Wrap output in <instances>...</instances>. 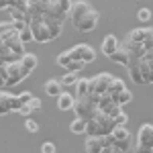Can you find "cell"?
<instances>
[{"instance_id":"obj_1","label":"cell","mask_w":153,"mask_h":153,"mask_svg":"<svg viewBox=\"0 0 153 153\" xmlns=\"http://www.w3.org/2000/svg\"><path fill=\"white\" fill-rule=\"evenodd\" d=\"M127 71H129V78L139 86L153 84V47L143 51L137 59L129 61Z\"/></svg>"},{"instance_id":"obj_2","label":"cell","mask_w":153,"mask_h":153,"mask_svg":"<svg viewBox=\"0 0 153 153\" xmlns=\"http://www.w3.org/2000/svg\"><path fill=\"white\" fill-rule=\"evenodd\" d=\"M117 127V118L106 114L102 110H98L90 120H86V133L84 135H92V137H104Z\"/></svg>"},{"instance_id":"obj_3","label":"cell","mask_w":153,"mask_h":153,"mask_svg":"<svg viewBox=\"0 0 153 153\" xmlns=\"http://www.w3.org/2000/svg\"><path fill=\"white\" fill-rule=\"evenodd\" d=\"M0 37L6 43V47L21 59V55L25 53V43L21 41V33H19V29L14 27L12 21L10 23H0Z\"/></svg>"},{"instance_id":"obj_4","label":"cell","mask_w":153,"mask_h":153,"mask_svg":"<svg viewBox=\"0 0 153 153\" xmlns=\"http://www.w3.org/2000/svg\"><path fill=\"white\" fill-rule=\"evenodd\" d=\"M71 110L76 112V117L84 118V120H90V118L100 110V108H98V96L90 94V92L84 94V96H76Z\"/></svg>"},{"instance_id":"obj_5","label":"cell","mask_w":153,"mask_h":153,"mask_svg":"<svg viewBox=\"0 0 153 153\" xmlns=\"http://www.w3.org/2000/svg\"><path fill=\"white\" fill-rule=\"evenodd\" d=\"M108 139L112 143L114 153H125L131 149V133L125 125H117L114 129L108 133Z\"/></svg>"},{"instance_id":"obj_6","label":"cell","mask_w":153,"mask_h":153,"mask_svg":"<svg viewBox=\"0 0 153 153\" xmlns=\"http://www.w3.org/2000/svg\"><path fill=\"white\" fill-rule=\"evenodd\" d=\"M29 29L33 33V41H37V43H49V41H53L47 23L41 16H29Z\"/></svg>"},{"instance_id":"obj_7","label":"cell","mask_w":153,"mask_h":153,"mask_svg":"<svg viewBox=\"0 0 153 153\" xmlns=\"http://www.w3.org/2000/svg\"><path fill=\"white\" fill-rule=\"evenodd\" d=\"M84 149H86L88 153H114L112 143H110V139H108V135H104V137H92V135H86Z\"/></svg>"},{"instance_id":"obj_8","label":"cell","mask_w":153,"mask_h":153,"mask_svg":"<svg viewBox=\"0 0 153 153\" xmlns=\"http://www.w3.org/2000/svg\"><path fill=\"white\" fill-rule=\"evenodd\" d=\"M27 76H29V71L21 65L19 59H14V61H8V63H6V88H12V86L21 84Z\"/></svg>"},{"instance_id":"obj_9","label":"cell","mask_w":153,"mask_h":153,"mask_svg":"<svg viewBox=\"0 0 153 153\" xmlns=\"http://www.w3.org/2000/svg\"><path fill=\"white\" fill-rule=\"evenodd\" d=\"M137 153H147L153 151V125H141L139 135H137Z\"/></svg>"},{"instance_id":"obj_10","label":"cell","mask_w":153,"mask_h":153,"mask_svg":"<svg viewBox=\"0 0 153 153\" xmlns=\"http://www.w3.org/2000/svg\"><path fill=\"white\" fill-rule=\"evenodd\" d=\"M98 21H100V12L96 10V8H90L80 21L74 23V27L78 31H82V33H90V31H94L96 27H98Z\"/></svg>"},{"instance_id":"obj_11","label":"cell","mask_w":153,"mask_h":153,"mask_svg":"<svg viewBox=\"0 0 153 153\" xmlns=\"http://www.w3.org/2000/svg\"><path fill=\"white\" fill-rule=\"evenodd\" d=\"M112 78L114 76H110V74H98L94 76L92 80H90V94L94 96H102L108 92V86L112 82Z\"/></svg>"},{"instance_id":"obj_12","label":"cell","mask_w":153,"mask_h":153,"mask_svg":"<svg viewBox=\"0 0 153 153\" xmlns=\"http://www.w3.org/2000/svg\"><path fill=\"white\" fill-rule=\"evenodd\" d=\"M70 55H71V59H80L84 63H92L96 59V51L90 45H86V43H78V45H74L70 49Z\"/></svg>"},{"instance_id":"obj_13","label":"cell","mask_w":153,"mask_h":153,"mask_svg":"<svg viewBox=\"0 0 153 153\" xmlns=\"http://www.w3.org/2000/svg\"><path fill=\"white\" fill-rule=\"evenodd\" d=\"M149 37H153V27H139V29L129 31V35L125 37V39H129L133 43H143V41L149 39Z\"/></svg>"},{"instance_id":"obj_14","label":"cell","mask_w":153,"mask_h":153,"mask_svg":"<svg viewBox=\"0 0 153 153\" xmlns=\"http://www.w3.org/2000/svg\"><path fill=\"white\" fill-rule=\"evenodd\" d=\"M92 6L88 4V2H84V0H78V2H71V8H70V21L71 23H76V21H80L86 12L90 10Z\"/></svg>"},{"instance_id":"obj_15","label":"cell","mask_w":153,"mask_h":153,"mask_svg":"<svg viewBox=\"0 0 153 153\" xmlns=\"http://www.w3.org/2000/svg\"><path fill=\"white\" fill-rule=\"evenodd\" d=\"M118 47H120V41H118L117 35H106L104 39H102V45H100V49H102V53H104L106 57L112 55Z\"/></svg>"},{"instance_id":"obj_16","label":"cell","mask_w":153,"mask_h":153,"mask_svg":"<svg viewBox=\"0 0 153 153\" xmlns=\"http://www.w3.org/2000/svg\"><path fill=\"white\" fill-rule=\"evenodd\" d=\"M74 100H76V96H71L70 92H59L57 96V106H59V110H71L74 108Z\"/></svg>"},{"instance_id":"obj_17","label":"cell","mask_w":153,"mask_h":153,"mask_svg":"<svg viewBox=\"0 0 153 153\" xmlns=\"http://www.w3.org/2000/svg\"><path fill=\"white\" fill-rule=\"evenodd\" d=\"M12 96L10 92H0V117L12 112Z\"/></svg>"},{"instance_id":"obj_18","label":"cell","mask_w":153,"mask_h":153,"mask_svg":"<svg viewBox=\"0 0 153 153\" xmlns=\"http://www.w3.org/2000/svg\"><path fill=\"white\" fill-rule=\"evenodd\" d=\"M43 88H45V94L51 96V98H53V96L57 98L59 92H63V86H61V82H59V80H47Z\"/></svg>"},{"instance_id":"obj_19","label":"cell","mask_w":153,"mask_h":153,"mask_svg":"<svg viewBox=\"0 0 153 153\" xmlns=\"http://www.w3.org/2000/svg\"><path fill=\"white\" fill-rule=\"evenodd\" d=\"M110 100L114 102V104H120V106H125V104H129L131 100H133V94H131L127 88H123V90H118L117 94H112L110 96Z\"/></svg>"},{"instance_id":"obj_20","label":"cell","mask_w":153,"mask_h":153,"mask_svg":"<svg viewBox=\"0 0 153 153\" xmlns=\"http://www.w3.org/2000/svg\"><path fill=\"white\" fill-rule=\"evenodd\" d=\"M19 61H21V65H23V68L29 71V74H31V71L37 68V55H35V53H27V51H25Z\"/></svg>"},{"instance_id":"obj_21","label":"cell","mask_w":153,"mask_h":153,"mask_svg":"<svg viewBox=\"0 0 153 153\" xmlns=\"http://www.w3.org/2000/svg\"><path fill=\"white\" fill-rule=\"evenodd\" d=\"M108 59L114 61V63H118V65H125V68H127V63H129V53H127L123 47H118L112 55H108Z\"/></svg>"},{"instance_id":"obj_22","label":"cell","mask_w":153,"mask_h":153,"mask_svg":"<svg viewBox=\"0 0 153 153\" xmlns=\"http://www.w3.org/2000/svg\"><path fill=\"white\" fill-rule=\"evenodd\" d=\"M14 59H19V57H16L10 49L6 47V43H4V41H2V37H0V61L8 63V61H14Z\"/></svg>"},{"instance_id":"obj_23","label":"cell","mask_w":153,"mask_h":153,"mask_svg":"<svg viewBox=\"0 0 153 153\" xmlns=\"http://www.w3.org/2000/svg\"><path fill=\"white\" fill-rule=\"evenodd\" d=\"M123 88H127L125 82H123L120 78H112V82H110V86H108V92H106V94L112 96V94H117L118 90H123Z\"/></svg>"},{"instance_id":"obj_24","label":"cell","mask_w":153,"mask_h":153,"mask_svg":"<svg viewBox=\"0 0 153 153\" xmlns=\"http://www.w3.org/2000/svg\"><path fill=\"white\" fill-rule=\"evenodd\" d=\"M70 129H71V133H76V135H84V133H86V120L78 117L74 123H71Z\"/></svg>"},{"instance_id":"obj_25","label":"cell","mask_w":153,"mask_h":153,"mask_svg":"<svg viewBox=\"0 0 153 153\" xmlns=\"http://www.w3.org/2000/svg\"><path fill=\"white\" fill-rule=\"evenodd\" d=\"M90 92V80H78L76 82V96H84Z\"/></svg>"},{"instance_id":"obj_26","label":"cell","mask_w":153,"mask_h":153,"mask_svg":"<svg viewBox=\"0 0 153 153\" xmlns=\"http://www.w3.org/2000/svg\"><path fill=\"white\" fill-rule=\"evenodd\" d=\"M59 82H61V86H63V88H70V86H76V82H78V76H76V71H68V74H65V76L59 80Z\"/></svg>"},{"instance_id":"obj_27","label":"cell","mask_w":153,"mask_h":153,"mask_svg":"<svg viewBox=\"0 0 153 153\" xmlns=\"http://www.w3.org/2000/svg\"><path fill=\"white\" fill-rule=\"evenodd\" d=\"M70 61H71V55H70V51H63V53H59L57 55V65H61L63 70L70 65Z\"/></svg>"},{"instance_id":"obj_28","label":"cell","mask_w":153,"mask_h":153,"mask_svg":"<svg viewBox=\"0 0 153 153\" xmlns=\"http://www.w3.org/2000/svg\"><path fill=\"white\" fill-rule=\"evenodd\" d=\"M84 65H86V63H84V61H80V59H71L70 65H68L65 70H68V71H76V74H78V71H82Z\"/></svg>"},{"instance_id":"obj_29","label":"cell","mask_w":153,"mask_h":153,"mask_svg":"<svg viewBox=\"0 0 153 153\" xmlns=\"http://www.w3.org/2000/svg\"><path fill=\"white\" fill-rule=\"evenodd\" d=\"M19 33H21V41H23V43H29V41H33V33H31L29 25H27L25 29H21Z\"/></svg>"},{"instance_id":"obj_30","label":"cell","mask_w":153,"mask_h":153,"mask_svg":"<svg viewBox=\"0 0 153 153\" xmlns=\"http://www.w3.org/2000/svg\"><path fill=\"white\" fill-rule=\"evenodd\" d=\"M137 19H139L141 23H147V21H151V10H149V8H141V10L137 12Z\"/></svg>"},{"instance_id":"obj_31","label":"cell","mask_w":153,"mask_h":153,"mask_svg":"<svg viewBox=\"0 0 153 153\" xmlns=\"http://www.w3.org/2000/svg\"><path fill=\"white\" fill-rule=\"evenodd\" d=\"M0 88H6V63H0Z\"/></svg>"},{"instance_id":"obj_32","label":"cell","mask_w":153,"mask_h":153,"mask_svg":"<svg viewBox=\"0 0 153 153\" xmlns=\"http://www.w3.org/2000/svg\"><path fill=\"white\" fill-rule=\"evenodd\" d=\"M25 127H27V131H31V133H37V131H39V125H37V123L33 120V118H27Z\"/></svg>"},{"instance_id":"obj_33","label":"cell","mask_w":153,"mask_h":153,"mask_svg":"<svg viewBox=\"0 0 153 153\" xmlns=\"http://www.w3.org/2000/svg\"><path fill=\"white\" fill-rule=\"evenodd\" d=\"M16 98L21 100V104H27V102L33 98V94H31V92H21V94H16Z\"/></svg>"},{"instance_id":"obj_34","label":"cell","mask_w":153,"mask_h":153,"mask_svg":"<svg viewBox=\"0 0 153 153\" xmlns=\"http://www.w3.org/2000/svg\"><path fill=\"white\" fill-rule=\"evenodd\" d=\"M8 6H16V8H21V10H27V0H10Z\"/></svg>"},{"instance_id":"obj_35","label":"cell","mask_w":153,"mask_h":153,"mask_svg":"<svg viewBox=\"0 0 153 153\" xmlns=\"http://www.w3.org/2000/svg\"><path fill=\"white\" fill-rule=\"evenodd\" d=\"M31 112H33V108H31V104H29V102H27V104H23L21 108H19V114H25V117H29Z\"/></svg>"},{"instance_id":"obj_36","label":"cell","mask_w":153,"mask_h":153,"mask_svg":"<svg viewBox=\"0 0 153 153\" xmlns=\"http://www.w3.org/2000/svg\"><path fill=\"white\" fill-rule=\"evenodd\" d=\"M127 120H129V117H127V112H118L117 114V125H127Z\"/></svg>"},{"instance_id":"obj_37","label":"cell","mask_w":153,"mask_h":153,"mask_svg":"<svg viewBox=\"0 0 153 153\" xmlns=\"http://www.w3.org/2000/svg\"><path fill=\"white\" fill-rule=\"evenodd\" d=\"M41 151L43 153H55V145H53V143H43Z\"/></svg>"},{"instance_id":"obj_38","label":"cell","mask_w":153,"mask_h":153,"mask_svg":"<svg viewBox=\"0 0 153 153\" xmlns=\"http://www.w3.org/2000/svg\"><path fill=\"white\" fill-rule=\"evenodd\" d=\"M29 104H31V108H33V110H39V108H41V100H39V98H35V96H33V98H31V100H29Z\"/></svg>"},{"instance_id":"obj_39","label":"cell","mask_w":153,"mask_h":153,"mask_svg":"<svg viewBox=\"0 0 153 153\" xmlns=\"http://www.w3.org/2000/svg\"><path fill=\"white\" fill-rule=\"evenodd\" d=\"M8 4H10V0H0V10H6Z\"/></svg>"}]
</instances>
